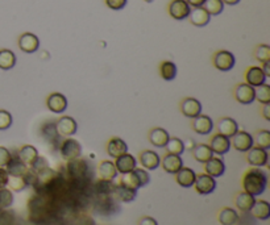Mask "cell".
<instances>
[{"label":"cell","instance_id":"13","mask_svg":"<svg viewBox=\"0 0 270 225\" xmlns=\"http://www.w3.org/2000/svg\"><path fill=\"white\" fill-rule=\"evenodd\" d=\"M252 146H253V136L245 130H237V133L231 137V148L237 152L247 153Z\"/></svg>","mask_w":270,"mask_h":225},{"label":"cell","instance_id":"3","mask_svg":"<svg viewBox=\"0 0 270 225\" xmlns=\"http://www.w3.org/2000/svg\"><path fill=\"white\" fill-rule=\"evenodd\" d=\"M212 65L216 70L219 71H229L232 70L236 65V58L232 51L229 50H218L212 55Z\"/></svg>","mask_w":270,"mask_h":225},{"label":"cell","instance_id":"6","mask_svg":"<svg viewBox=\"0 0 270 225\" xmlns=\"http://www.w3.org/2000/svg\"><path fill=\"white\" fill-rule=\"evenodd\" d=\"M247 162L252 167H265L269 162V153L266 149H262L258 146H252L247 152Z\"/></svg>","mask_w":270,"mask_h":225},{"label":"cell","instance_id":"23","mask_svg":"<svg viewBox=\"0 0 270 225\" xmlns=\"http://www.w3.org/2000/svg\"><path fill=\"white\" fill-rule=\"evenodd\" d=\"M187 19L197 28H203V26L208 25L211 16L203 7H195V8H191L190 15H188Z\"/></svg>","mask_w":270,"mask_h":225},{"label":"cell","instance_id":"12","mask_svg":"<svg viewBox=\"0 0 270 225\" xmlns=\"http://www.w3.org/2000/svg\"><path fill=\"white\" fill-rule=\"evenodd\" d=\"M56 129L62 137H73L78 132V123L71 116H61L56 121Z\"/></svg>","mask_w":270,"mask_h":225},{"label":"cell","instance_id":"32","mask_svg":"<svg viewBox=\"0 0 270 225\" xmlns=\"http://www.w3.org/2000/svg\"><path fill=\"white\" fill-rule=\"evenodd\" d=\"M159 76H161L164 80H174L177 78V73H178V69H177V65L173 62V61H162L158 66Z\"/></svg>","mask_w":270,"mask_h":225},{"label":"cell","instance_id":"45","mask_svg":"<svg viewBox=\"0 0 270 225\" xmlns=\"http://www.w3.org/2000/svg\"><path fill=\"white\" fill-rule=\"evenodd\" d=\"M13 118L7 109H0V130H7L12 127Z\"/></svg>","mask_w":270,"mask_h":225},{"label":"cell","instance_id":"55","mask_svg":"<svg viewBox=\"0 0 270 225\" xmlns=\"http://www.w3.org/2000/svg\"><path fill=\"white\" fill-rule=\"evenodd\" d=\"M144 2H145V3H153L154 0H144Z\"/></svg>","mask_w":270,"mask_h":225},{"label":"cell","instance_id":"49","mask_svg":"<svg viewBox=\"0 0 270 225\" xmlns=\"http://www.w3.org/2000/svg\"><path fill=\"white\" fill-rule=\"evenodd\" d=\"M137 225H158V221L152 216H143L139 219Z\"/></svg>","mask_w":270,"mask_h":225},{"label":"cell","instance_id":"47","mask_svg":"<svg viewBox=\"0 0 270 225\" xmlns=\"http://www.w3.org/2000/svg\"><path fill=\"white\" fill-rule=\"evenodd\" d=\"M105 6L112 11H120L125 8L128 0H104Z\"/></svg>","mask_w":270,"mask_h":225},{"label":"cell","instance_id":"51","mask_svg":"<svg viewBox=\"0 0 270 225\" xmlns=\"http://www.w3.org/2000/svg\"><path fill=\"white\" fill-rule=\"evenodd\" d=\"M204 2H206V0H186V3H187L191 8H195V7H203Z\"/></svg>","mask_w":270,"mask_h":225},{"label":"cell","instance_id":"25","mask_svg":"<svg viewBox=\"0 0 270 225\" xmlns=\"http://www.w3.org/2000/svg\"><path fill=\"white\" fill-rule=\"evenodd\" d=\"M216 129H218V133L223 134V136L231 137L235 136L238 130V124L235 119L232 118H220L218 121V125H216Z\"/></svg>","mask_w":270,"mask_h":225},{"label":"cell","instance_id":"7","mask_svg":"<svg viewBox=\"0 0 270 225\" xmlns=\"http://www.w3.org/2000/svg\"><path fill=\"white\" fill-rule=\"evenodd\" d=\"M216 186H218V183H216L215 178L203 173V174L197 175L193 187L195 188V191L199 195H210V193H212L216 190Z\"/></svg>","mask_w":270,"mask_h":225},{"label":"cell","instance_id":"26","mask_svg":"<svg viewBox=\"0 0 270 225\" xmlns=\"http://www.w3.org/2000/svg\"><path fill=\"white\" fill-rule=\"evenodd\" d=\"M118 170H116V166H115L114 161H110V159H103V161L99 162L98 165V175L99 179H104V181H114L118 177Z\"/></svg>","mask_w":270,"mask_h":225},{"label":"cell","instance_id":"15","mask_svg":"<svg viewBox=\"0 0 270 225\" xmlns=\"http://www.w3.org/2000/svg\"><path fill=\"white\" fill-rule=\"evenodd\" d=\"M191 128L197 134L207 136L213 130V121L208 115L200 114L197 118L191 119Z\"/></svg>","mask_w":270,"mask_h":225},{"label":"cell","instance_id":"4","mask_svg":"<svg viewBox=\"0 0 270 225\" xmlns=\"http://www.w3.org/2000/svg\"><path fill=\"white\" fill-rule=\"evenodd\" d=\"M120 182L128 184L129 187L139 190V188L144 187L150 182L149 173L146 172L145 168H134L133 172H130L129 174H125L124 178Z\"/></svg>","mask_w":270,"mask_h":225},{"label":"cell","instance_id":"24","mask_svg":"<svg viewBox=\"0 0 270 225\" xmlns=\"http://www.w3.org/2000/svg\"><path fill=\"white\" fill-rule=\"evenodd\" d=\"M169 138H170L169 132L161 127L152 128L149 130V133H148V139L154 148H165Z\"/></svg>","mask_w":270,"mask_h":225},{"label":"cell","instance_id":"28","mask_svg":"<svg viewBox=\"0 0 270 225\" xmlns=\"http://www.w3.org/2000/svg\"><path fill=\"white\" fill-rule=\"evenodd\" d=\"M252 213L254 219L261 220V221H265L270 217V204L266 200H257L254 202L253 207L249 211Z\"/></svg>","mask_w":270,"mask_h":225},{"label":"cell","instance_id":"41","mask_svg":"<svg viewBox=\"0 0 270 225\" xmlns=\"http://www.w3.org/2000/svg\"><path fill=\"white\" fill-rule=\"evenodd\" d=\"M224 6L222 0H206L203 4V8L210 13V16H218L224 11Z\"/></svg>","mask_w":270,"mask_h":225},{"label":"cell","instance_id":"50","mask_svg":"<svg viewBox=\"0 0 270 225\" xmlns=\"http://www.w3.org/2000/svg\"><path fill=\"white\" fill-rule=\"evenodd\" d=\"M261 115H262V118H264L265 120L270 121V104H262Z\"/></svg>","mask_w":270,"mask_h":225},{"label":"cell","instance_id":"31","mask_svg":"<svg viewBox=\"0 0 270 225\" xmlns=\"http://www.w3.org/2000/svg\"><path fill=\"white\" fill-rule=\"evenodd\" d=\"M17 157L29 167L38 158V150L36 149V146L26 144L17 150Z\"/></svg>","mask_w":270,"mask_h":225},{"label":"cell","instance_id":"54","mask_svg":"<svg viewBox=\"0 0 270 225\" xmlns=\"http://www.w3.org/2000/svg\"><path fill=\"white\" fill-rule=\"evenodd\" d=\"M222 2L227 6H236V4L240 3V0H222Z\"/></svg>","mask_w":270,"mask_h":225},{"label":"cell","instance_id":"10","mask_svg":"<svg viewBox=\"0 0 270 225\" xmlns=\"http://www.w3.org/2000/svg\"><path fill=\"white\" fill-rule=\"evenodd\" d=\"M17 45H19V49L22 53L33 54L40 49V38L35 33L25 32L19 36Z\"/></svg>","mask_w":270,"mask_h":225},{"label":"cell","instance_id":"18","mask_svg":"<svg viewBox=\"0 0 270 225\" xmlns=\"http://www.w3.org/2000/svg\"><path fill=\"white\" fill-rule=\"evenodd\" d=\"M245 83H248L249 86L252 87H258L261 85L266 83V75L264 74L261 66H249L248 69L245 70L244 74Z\"/></svg>","mask_w":270,"mask_h":225},{"label":"cell","instance_id":"21","mask_svg":"<svg viewBox=\"0 0 270 225\" xmlns=\"http://www.w3.org/2000/svg\"><path fill=\"white\" fill-rule=\"evenodd\" d=\"M115 166H116V170H118L119 174L125 175L129 174L130 172H133L134 168L137 167V159L134 158L132 154L129 153H125L123 156L115 158Z\"/></svg>","mask_w":270,"mask_h":225},{"label":"cell","instance_id":"1","mask_svg":"<svg viewBox=\"0 0 270 225\" xmlns=\"http://www.w3.org/2000/svg\"><path fill=\"white\" fill-rule=\"evenodd\" d=\"M242 191L253 196H260L267 187V174L261 167H252L244 173L241 178Z\"/></svg>","mask_w":270,"mask_h":225},{"label":"cell","instance_id":"46","mask_svg":"<svg viewBox=\"0 0 270 225\" xmlns=\"http://www.w3.org/2000/svg\"><path fill=\"white\" fill-rule=\"evenodd\" d=\"M11 159H12V153L4 146H0V167H6Z\"/></svg>","mask_w":270,"mask_h":225},{"label":"cell","instance_id":"17","mask_svg":"<svg viewBox=\"0 0 270 225\" xmlns=\"http://www.w3.org/2000/svg\"><path fill=\"white\" fill-rule=\"evenodd\" d=\"M105 152L111 158H118L128 153V145L120 137H111L105 144Z\"/></svg>","mask_w":270,"mask_h":225},{"label":"cell","instance_id":"52","mask_svg":"<svg viewBox=\"0 0 270 225\" xmlns=\"http://www.w3.org/2000/svg\"><path fill=\"white\" fill-rule=\"evenodd\" d=\"M183 144H184V150H190V152L194 149V146L197 145V144L194 143V139H191V138H188L186 143L183 141Z\"/></svg>","mask_w":270,"mask_h":225},{"label":"cell","instance_id":"53","mask_svg":"<svg viewBox=\"0 0 270 225\" xmlns=\"http://www.w3.org/2000/svg\"><path fill=\"white\" fill-rule=\"evenodd\" d=\"M261 69H262L264 74L266 75V78H269L270 76V62H265V64H262Z\"/></svg>","mask_w":270,"mask_h":225},{"label":"cell","instance_id":"40","mask_svg":"<svg viewBox=\"0 0 270 225\" xmlns=\"http://www.w3.org/2000/svg\"><path fill=\"white\" fill-rule=\"evenodd\" d=\"M254 60L260 62L261 65L265 62H270V46L267 44L257 45L253 50Z\"/></svg>","mask_w":270,"mask_h":225},{"label":"cell","instance_id":"16","mask_svg":"<svg viewBox=\"0 0 270 225\" xmlns=\"http://www.w3.org/2000/svg\"><path fill=\"white\" fill-rule=\"evenodd\" d=\"M112 195L115 196V199L121 202V203H130V202H133L136 199L137 190L129 187L128 184L123 183V182H119L118 184H115Z\"/></svg>","mask_w":270,"mask_h":225},{"label":"cell","instance_id":"8","mask_svg":"<svg viewBox=\"0 0 270 225\" xmlns=\"http://www.w3.org/2000/svg\"><path fill=\"white\" fill-rule=\"evenodd\" d=\"M69 107L67 98L61 92H51L46 98V108L56 115H62Z\"/></svg>","mask_w":270,"mask_h":225},{"label":"cell","instance_id":"20","mask_svg":"<svg viewBox=\"0 0 270 225\" xmlns=\"http://www.w3.org/2000/svg\"><path fill=\"white\" fill-rule=\"evenodd\" d=\"M204 172L206 174L211 175L212 178H219L226 173V163L220 158V156H215L213 154L208 161L204 163Z\"/></svg>","mask_w":270,"mask_h":225},{"label":"cell","instance_id":"29","mask_svg":"<svg viewBox=\"0 0 270 225\" xmlns=\"http://www.w3.org/2000/svg\"><path fill=\"white\" fill-rule=\"evenodd\" d=\"M6 170L10 177H24L29 172V167L19 158V157H13L10 161V163L6 166Z\"/></svg>","mask_w":270,"mask_h":225},{"label":"cell","instance_id":"48","mask_svg":"<svg viewBox=\"0 0 270 225\" xmlns=\"http://www.w3.org/2000/svg\"><path fill=\"white\" fill-rule=\"evenodd\" d=\"M10 181V175L7 173L6 167H0V188H6Z\"/></svg>","mask_w":270,"mask_h":225},{"label":"cell","instance_id":"38","mask_svg":"<svg viewBox=\"0 0 270 225\" xmlns=\"http://www.w3.org/2000/svg\"><path fill=\"white\" fill-rule=\"evenodd\" d=\"M165 148H166V153H170V154H177V156H182V154L184 153L183 139H181L179 137H170Z\"/></svg>","mask_w":270,"mask_h":225},{"label":"cell","instance_id":"33","mask_svg":"<svg viewBox=\"0 0 270 225\" xmlns=\"http://www.w3.org/2000/svg\"><path fill=\"white\" fill-rule=\"evenodd\" d=\"M218 220L222 225H235L238 221V213L231 207H223L218 213Z\"/></svg>","mask_w":270,"mask_h":225},{"label":"cell","instance_id":"19","mask_svg":"<svg viewBox=\"0 0 270 225\" xmlns=\"http://www.w3.org/2000/svg\"><path fill=\"white\" fill-rule=\"evenodd\" d=\"M139 161H140L141 166L145 170H156L161 165V157L157 152L154 150H143L139 156Z\"/></svg>","mask_w":270,"mask_h":225},{"label":"cell","instance_id":"5","mask_svg":"<svg viewBox=\"0 0 270 225\" xmlns=\"http://www.w3.org/2000/svg\"><path fill=\"white\" fill-rule=\"evenodd\" d=\"M190 11L191 7L186 3V0H170L168 4L169 16L178 21L187 19Z\"/></svg>","mask_w":270,"mask_h":225},{"label":"cell","instance_id":"35","mask_svg":"<svg viewBox=\"0 0 270 225\" xmlns=\"http://www.w3.org/2000/svg\"><path fill=\"white\" fill-rule=\"evenodd\" d=\"M16 54L10 49H0V69L11 70L16 66Z\"/></svg>","mask_w":270,"mask_h":225},{"label":"cell","instance_id":"42","mask_svg":"<svg viewBox=\"0 0 270 225\" xmlns=\"http://www.w3.org/2000/svg\"><path fill=\"white\" fill-rule=\"evenodd\" d=\"M115 183L112 181H104V179H99L95 183V191L99 195H111L114 192Z\"/></svg>","mask_w":270,"mask_h":225},{"label":"cell","instance_id":"37","mask_svg":"<svg viewBox=\"0 0 270 225\" xmlns=\"http://www.w3.org/2000/svg\"><path fill=\"white\" fill-rule=\"evenodd\" d=\"M253 136V146H258L262 149H269L270 148V132L267 129H260Z\"/></svg>","mask_w":270,"mask_h":225},{"label":"cell","instance_id":"39","mask_svg":"<svg viewBox=\"0 0 270 225\" xmlns=\"http://www.w3.org/2000/svg\"><path fill=\"white\" fill-rule=\"evenodd\" d=\"M254 100L260 104H270V86L264 83L258 87H254Z\"/></svg>","mask_w":270,"mask_h":225},{"label":"cell","instance_id":"2","mask_svg":"<svg viewBox=\"0 0 270 225\" xmlns=\"http://www.w3.org/2000/svg\"><path fill=\"white\" fill-rule=\"evenodd\" d=\"M60 154L67 162L80 158V156H82V145H80L78 139H74L73 137H66L60 144Z\"/></svg>","mask_w":270,"mask_h":225},{"label":"cell","instance_id":"9","mask_svg":"<svg viewBox=\"0 0 270 225\" xmlns=\"http://www.w3.org/2000/svg\"><path fill=\"white\" fill-rule=\"evenodd\" d=\"M179 111L184 118L194 119L198 115L202 114V103L197 98L187 96V98L182 99L179 103Z\"/></svg>","mask_w":270,"mask_h":225},{"label":"cell","instance_id":"22","mask_svg":"<svg viewBox=\"0 0 270 225\" xmlns=\"http://www.w3.org/2000/svg\"><path fill=\"white\" fill-rule=\"evenodd\" d=\"M159 166H162V168L168 174H177L181 170L182 166H183V161H182L181 156L166 153L165 156L161 158V165Z\"/></svg>","mask_w":270,"mask_h":225},{"label":"cell","instance_id":"14","mask_svg":"<svg viewBox=\"0 0 270 225\" xmlns=\"http://www.w3.org/2000/svg\"><path fill=\"white\" fill-rule=\"evenodd\" d=\"M208 145L215 156H224L231 150V138L216 132L211 136Z\"/></svg>","mask_w":270,"mask_h":225},{"label":"cell","instance_id":"30","mask_svg":"<svg viewBox=\"0 0 270 225\" xmlns=\"http://www.w3.org/2000/svg\"><path fill=\"white\" fill-rule=\"evenodd\" d=\"M254 202H256V196L251 195V193L241 191L235 196V206L238 211L241 212H249L253 207Z\"/></svg>","mask_w":270,"mask_h":225},{"label":"cell","instance_id":"43","mask_svg":"<svg viewBox=\"0 0 270 225\" xmlns=\"http://www.w3.org/2000/svg\"><path fill=\"white\" fill-rule=\"evenodd\" d=\"M7 187H10V190L15 191V192H21L22 190L28 187V183L24 177H10Z\"/></svg>","mask_w":270,"mask_h":225},{"label":"cell","instance_id":"34","mask_svg":"<svg viewBox=\"0 0 270 225\" xmlns=\"http://www.w3.org/2000/svg\"><path fill=\"white\" fill-rule=\"evenodd\" d=\"M191 153H193V157H194L195 161L200 162V163H206L213 156L212 150H211L208 144H197L194 146V149L191 150Z\"/></svg>","mask_w":270,"mask_h":225},{"label":"cell","instance_id":"11","mask_svg":"<svg viewBox=\"0 0 270 225\" xmlns=\"http://www.w3.org/2000/svg\"><path fill=\"white\" fill-rule=\"evenodd\" d=\"M233 98L237 103L242 105L252 104L254 102V87L248 83H238L233 89Z\"/></svg>","mask_w":270,"mask_h":225},{"label":"cell","instance_id":"36","mask_svg":"<svg viewBox=\"0 0 270 225\" xmlns=\"http://www.w3.org/2000/svg\"><path fill=\"white\" fill-rule=\"evenodd\" d=\"M67 170H69V174L73 178L83 177L87 172L86 162L80 158H76L74 159V161H69V163H67Z\"/></svg>","mask_w":270,"mask_h":225},{"label":"cell","instance_id":"27","mask_svg":"<svg viewBox=\"0 0 270 225\" xmlns=\"http://www.w3.org/2000/svg\"><path fill=\"white\" fill-rule=\"evenodd\" d=\"M175 175V182L183 188H190L194 186L195 178H197V173L190 167H184L182 166L181 170H179Z\"/></svg>","mask_w":270,"mask_h":225},{"label":"cell","instance_id":"44","mask_svg":"<svg viewBox=\"0 0 270 225\" xmlns=\"http://www.w3.org/2000/svg\"><path fill=\"white\" fill-rule=\"evenodd\" d=\"M13 203V193L8 188H0V208H8Z\"/></svg>","mask_w":270,"mask_h":225}]
</instances>
